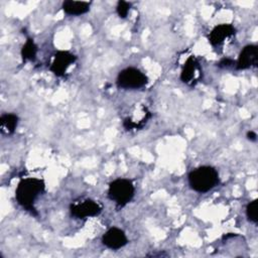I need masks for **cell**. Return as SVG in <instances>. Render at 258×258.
Masks as SVG:
<instances>
[{
	"mask_svg": "<svg viewBox=\"0 0 258 258\" xmlns=\"http://www.w3.org/2000/svg\"><path fill=\"white\" fill-rule=\"evenodd\" d=\"M70 210L73 217L77 219H86L98 216L102 212V206L99 203L88 199L81 203L71 205Z\"/></svg>",
	"mask_w": 258,
	"mask_h": 258,
	"instance_id": "cell-5",
	"label": "cell"
},
{
	"mask_svg": "<svg viewBox=\"0 0 258 258\" xmlns=\"http://www.w3.org/2000/svg\"><path fill=\"white\" fill-rule=\"evenodd\" d=\"M77 59V56L68 50H58L53 57L49 70L57 77H62L68 68L73 64Z\"/></svg>",
	"mask_w": 258,
	"mask_h": 258,
	"instance_id": "cell-6",
	"label": "cell"
},
{
	"mask_svg": "<svg viewBox=\"0 0 258 258\" xmlns=\"http://www.w3.org/2000/svg\"><path fill=\"white\" fill-rule=\"evenodd\" d=\"M258 63V47L254 44H248L241 50L238 60L235 62L237 70H247L257 67Z\"/></svg>",
	"mask_w": 258,
	"mask_h": 258,
	"instance_id": "cell-8",
	"label": "cell"
},
{
	"mask_svg": "<svg viewBox=\"0 0 258 258\" xmlns=\"http://www.w3.org/2000/svg\"><path fill=\"white\" fill-rule=\"evenodd\" d=\"M90 2L67 0L62 3V10L68 15H83L90 10Z\"/></svg>",
	"mask_w": 258,
	"mask_h": 258,
	"instance_id": "cell-11",
	"label": "cell"
},
{
	"mask_svg": "<svg viewBox=\"0 0 258 258\" xmlns=\"http://www.w3.org/2000/svg\"><path fill=\"white\" fill-rule=\"evenodd\" d=\"M148 82L147 77L136 68H126L119 72L117 77L118 88L124 90H136L144 87Z\"/></svg>",
	"mask_w": 258,
	"mask_h": 258,
	"instance_id": "cell-4",
	"label": "cell"
},
{
	"mask_svg": "<svg viewBox=\"0 0 258 258\" xmlns=\"http://www.w3.org/2000/svg\"><path fill=\"white\" fill-rule=\"evenodd\" d=\"M18 116L13 113H6L0 117V130L3 134H12L18 125Z\"/></svg>",
	"mask_w": 258,
	"mask_h": 258,
	"instance_id": "cell-12",
	"label": "cell"
},
{
	"mask_svg": "<svg viewBox=\"0 0 258 258\" xmlns=\"http://www.w3.org/2000/svg\"><path fill=\"white\" fill-rule=\"evenodd\" d=\"M129 9H130V3H128V2L120 0L117 3L116 10H117V13H118L120 18H126L127 15H128Z\"/></svg>",
	"mask_w": 258,
	"mask_h": 258,
	"instance_id": "cell-15",
	"label": "cell"
},
{
	"mask_svg": "<svg viewBox=\"0 0 258 258\" xmlns=\"http://www.w3.org/2000/svg\"><path fill=\"white\" fill-rule=\"evenodd\" d=\"M37 53V46L32 38H27L26 42L21 48V57L23 61L34 60Z\"/></svg>",
	"mask_w": 258,
	"mask_h": 258,
	"instance_id": "cell-13",
	"label": "cell"
},
{
	"mask_svg": "<svg viewBox=\"0 0 258 258\" xmlns=\"http://www.w3.org/2000/svg\"><path fill=\"white\" fill-rule=\"evenodd\" d=\"M102 243L109 249L118 250L128 243V239L123 230L116 227H112L103 235Z\"/></svg>",
	"mask_w": 258,
	"mask_h": 258,
	"instance_id": "cell-7",
	"label": "cell"
},
{
	"mask_svg": "<svg viewBox=\"0 0 258 258\" xmlns=\"http://www.w3.org/2000/svg\"><path fill=\"white\" fill-rule=\"evenodd\" d=\"M200 71V66L195 56H189L182 68L180 74V80L185 84H192L194 80H197V72Z\"/></svg>",
	"mask_w": 258,
	"mask_h": 258,
	"instance_id": "cell-10",
	"label": "cell"
},
{
	"mask_svg": "<svg viewBox=\"0 0 258 258\" xmlns=\"http://www.w3.org/2000/svg\"><path fill=\"white\" fill-rule=\"evenodd\" d=\"M247 138L250 141H256L257 140V134L254 131H248L247 132Z\"/></svg>",
	"mask_w": 258,
	"mask_h": 258,
	"instance_id": "cell-17",
	"label": "cell"
},
{
	"mask_svg": "<svg viewBox=\"0 0 258 258\" xmlns=\"http://www.w3.org/2000/svg\"><path fill=\"white\" fill-rule=\"evenodd\" d=\"M257 204L258 201L254 200L250 202L246 207V216L248 220L254 224H257L258 218H257Z\"/></svg>",
	"mask_w": 258,
	"mask_h": 258,
	"instance_id": "cell-14",
	"label": "cell"
},
{
	"mask_svg": "<svg viewBox=\"0 0 258 258\" xmlns=\"http://www.w3.org/2000/svg\"><path fill=\"white\" fill-rule=\"evenodd\" d=\"M233 64H235V60H233L232 58H229V57H224L222 58L219 63H218V67L219 68H229V67H232Z\"/></svg>",
	"mask_w": 258,
	"mask_h": 258,
	"instance_id": "cell-16",
	"label": "cell"
},
{
	"mask_svg": "<svg viewBox=\"0 0 258 258\" xmlns=\"http://www.w3.org/2000/svg\"><path fill=\"white\" fill-rule=\"evenodd\" d=\"M135 188L131 180L127 178H117L109 184L108 197L118 207H124L134 197Z\"/></svg>",
	"mask_w": 258,
	"mask_h": 258,
	"instance_id": "cell-3",
	"label": "cell"
},
{
	"mask_svg": "<svg viewBox=\"0 0 258 258\" xmlns=\"http://www.w3.org/2000/svg\"><path fill=\"white\" fill-rule=\"evenodd\" d=\"M188 184L198 192H207L213 189L220 181L219 173L213 166L204 165L192 169L187 175Z\"/></svg>",
	"mask_w": 258,
	"mask_h": 258,
	"instance_id": "cell-2",
	"label": "cell"
},
{
	"mask_svg": "<svg viewBox=\"0 0 258 258\" xmlns=\"http://www.w3.org/2000/svg\"><path fill=\"white\" fill-rule=\"evenodd\" d=\"M236 29L232 24H219L215 26L209 35V41L213 46L219 45L224 42V40L233 34H235Z\"/></svg>",
	"mask_w": 258,
	"mask_h": 258,
	"instance_id": "cell-9",
	"label": "cell"
},
{
	"mask_svg": "<svg viewBox=\"0 0 258 258\" xmlns=\"http://www.w3.org/2000/svg\"><path fill=\"white\" fill-rule=\"evenodd\" d=\"M44 181L36 177H26L21 179L15 190V198L23 209L28 211L31 215L37 216V212L33 207L35 200L44 191Z\"/></svg>",
	"mask_w": 258,
	"mask_h": 258,
	"instance_id": "cell-1",
	"label": "cell"
}]
</instances>
